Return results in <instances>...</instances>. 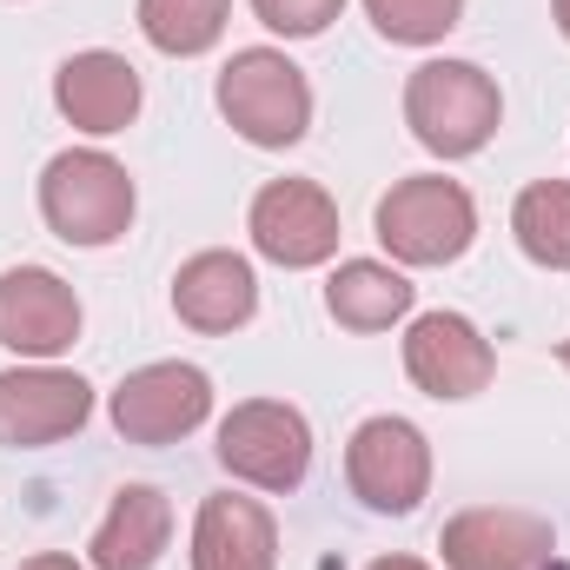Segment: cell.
<instances>
[{
    "label": "cell",
    "mask_w": 570,
    "mask_h": 570,
    "mask_svg": "<svg viewBox=\"0 0 570 570\" xmlns=\"http://www.w3.org/2000/svg\"><path fill=\"white\" fill-rule=\"evenodd\" d=\"M219 114L253 146H298L312 127V87L279 47H239L219 67Z\"/></svg>",
    "instance_id": "cell-4"
},
{
    "label": "cell",
    "mask_w": 570,
    "mask_h": 570,
    "mask_svg": "<svg viewBox=\"0 0 570 570\" xmlns=\"http://www.w3.org/2000/svg\"><path fill=\"white\" fill-rule=\"evenodd\" d=\"M134 206H140L134 173H127L114 153H100V146H67V153H53L47 173H40V219H47L53 239H67V246H87V253H94V246L127 239Z\"/></svg>",
    "instance_id": "cell-1"
},
{
    "label": "cell",
    "mask_w": 570,
    "mask_h": 570,
    "mask_svg": "<svg viewBox=\"0 0 570 570\" xmlns=\"http://www.w3.org/2000/svg\"><path fill=\"white\" fill-rule=\"evenodd\" d=\"M551 13H558V33L570 40V0H551Z\"/></svg>",
    "instance_id": "cell-24"
},
{
    "label": "cell",
    "mask_w": 570,
    "mask_h": 570,
    "mask_svg": "<svg viewBox=\"0 0 570 570\" xmlns=\"http://www.w3.org/2000/svg\"><path fill=\"white\" fill-rule=\"evenodd\" d=\"M504 120V94L484 67L471 60H425L405 80V127L412 140L438 153V159H471L484 153Z\"/></svg>",
    "instance_id": "cell-2"
},
{
    "label": "cell",
    "mask_w": 570,
    "mask_h": 570,
    "mask_svg": "<svg viewBox=\"0 0 570 570\" xmlns=\"http://www.w3.org/2000/svg\"><path fill=\"white\" fill-rule=\"evenodd\" d=\"M87 419H94V385L80 372H60V365H13V372H0V444L7 451L60 444Z\"/></svg>",
    "instance_id": "cell-9"
},
{
    "label": "cell",
    "mask_w": 570,
    "mask_h": 570,
    "mask_svg": "<svg viewBox=\"0 0 570 570\" xmlns=\"http://www.w3.org/2000/svg\"><path fill=\"white\" fill-rule=\"evenodd\" d=\"M438 551L451 570H558V531L538 511L478 504L444 524Z\"/></svg>",
    "instance_id": "cell-11"
},
{
    "label": "cell",
    "mask_w": 570,
    "mask_h": 570,
    "mask_svg": "<svg viewBox=\"0 0 570 570\" xmlns=\"http://www.w3.org/2000/svg\"><path fill=\"white\" fill-rule=\"evenodd\" d=\"M193 570H279V524L259 498H206L193 524Z\"/></svg>",
    "instance_id": "cell-14"
},
{
    "label": "cell",
    "mask_w": 570,
    "mask_h": 570,
    "mask_svg": "<svg viewBox=\"0 0 570 570\" xmlns=\"http://www.w3.org/2000/svg\"><path fill=\"white\" fill-rule=\"evenodd\" d=\"M53 107L67 114V127L107 140V134H127L140 120V67L114 47H87L73 60H60L53 73Z\"/></svg>",
    "instance_id": "cell-13"
},
{
    "label": "cell",
    "mask_w": 570,
    "mask_h": 570,
    "mask_svg": "<svg viewBox=\"0 0 570 570\" xmlns=\"http://www.w3.org/2000/svg\"><path fill=\"white\" fill-rule=\"evenodd\" d=\"M253 13L285 40H312V33H325L345 13V0H253Z\"/></svg>",
    "instance_id": "cell-21"
},
{
    "label": "cell",
    "mask_w": 570,
    "mask_h": 570,
    "mask_svg": "<svg viewBox=\"0 0 570 570\" xmlns=\"http://www.w3.org/2000/svg\"><path fill=\"white\" fill-rule=\"evenodd\" d=\"M173 538V504L153 484L114 491V511L94 531V570H153Z\"/></svg>",
    "instance_id": "cell-16"
},
{
    "label": "cell",
    "mask_w": 570,
    "mask_h": 570,
    "mask_svg": "<svg viewBox=\"0 0 570 570\" xmlns=\"http://www.w3.org/2000/svg\"><path fill=\"white\" fill-rule=\"evenodd\" d=\"M226 13H233V0H140V33L159 53L193 60L226 33Z\"/></svg>",
    "instance_id": "cell-19"
},
{
    "label": "cell",
    "mask_w": 570,
    "mask_h": 570,
    "mask_svg": "<svg viewBox=\"0 0 570 570\" xmlns=\"http://www.w3.org/2000/svg\"><path fill=\"white\" fill-rule=\"evenodd\" d=\"M173 312L193 332H239L259 312V279L239 253H193L173 273Z\"/></svg>",
    "instance_id": "cell-15"
},
{
    "label": "cell",
    "mask_w": 570,
    "mask_h": 570,
    "mask_svg": "<svg viewBox=\"0 0 570 570\" xmlns=\"http://www.w3.org/2000/svg\"><path fill=\"white\" fill-rule=\"evenodd\" d=\"M345 484L365 511L405 518L431 491V444L412 419H365L345 444Z\"/></svg>",
    "instance_id": "cell-6"
},
{
    "label": "cell",
    "mask_w": 570,
    "mask_h": 570,
    "mask_svg": "<svg viewBox=\"0 0 570 570\" xmlns=\"http://www.w3.org/2000/svg\"><path fill=\"white\" fill-rule=\"evenodd\" d=\"M219 464L253 491H298L312 471V425L279 399H246L219 419Z\"/></svg>",
    "instance_id": "cell-5"
},
{
    "label": "cell",
    "mask_w": 570,
    "mask_h": 570,
    "mask_svg": "<svg viewBox=\"0 0 570 570\" xmlns=\"http://www.w3.org/2000/svg\"><path fill=\"white\" fill-rule=\"evenodd\" d=\"M405 372L431 399H478L498 379V352L464 312H425L405 332Z\"/></svg>",
    "instance_id": "cell-12"
},
{
    "label": "cell",
    "mask_w": 570,
    "mask_h": 570,
    "mask_svg": "<svg viewBox=\"0 0 570 570\" xmlns=\"http://www.w3.org/2000/svg\"><path fill=\"white\" fill-rule=\"evenodd\" d=\"M206 419H213V379L199 365H179V358L127 372L114 392V431L127 444H179Z\"/></svg>",
    "instance_id": "cell-7"
},
{
    "label": "cell",
    "mask_w": 570,
    "mask_h": 570,
    "mask_svg": "<svg viewBox=\"0 0 570 570\" xmlns=\"http://www.w3.org/2000/svg\"><path fill=\"white\" fill-rule=\"evenodd\" d=\"M246 233H253L259 259H273L285 273H305V266H325L338 253V206L312 179H273V186H259Z\"/></svg>",
    "instance_id": "cell-8"
},
{
    "label": "cell",
    "mask_w": 570,
    "mask_h": 570,
    "mask_svg": "<svg viewBox=\"0 0 570 570\" xmlns=\"http://www.w3.org/2000/svg\"><path fill=\"white\" fill-rule=\"evenodd\" d=\"M20 570H80L73 558H60V551H40V558H27Z\"/></svg>",
    "instance_id": "cell-22"
},
{
    "label": "cell",
    "mask_w": 570,
    "mask_h": 570,
    "mask_svg": "<svg viewBox=\"0 0 570 570\" xmlns=\"http://www.w3.org/2000/svg\"><path fill=\"white\" fill-rule=\"evenodd\" d=\"M558 358H564V372H570V338H564V345H558Z\"/></svg>",
    "instance_id": "cell-25"
},
{
    "label": "cell",
    "mask_w": 570,
    "mask_h": 570,
    "mask_svg": "<svg viewBox=\"0 0 570 570\" xmlns=\"http://www.w3.org/2000/svg\"><path fill=\"white\" fill-rule=\"evenodd\" d=\"M365 13H372V27H379L385 40H399V47H431V40H444V33L458 27L464 0H365Z\"/></svg>",
    "instance_id": "cell-20"
},
{
    "label": "cell",
    "mask_w": 570,
    "mask_h": 570,
    "mask_svg": "<svg viewBox=\"0 0 570 570\" xmlns=\"http://www.w3.org/2000/svg\"><path fill=\"white\" fill-rule=\"evenodd\" d=\"M412 298H419V285L399 266H379V259H345L325 279V312L345 332H385V325H399L412 312Z\"/></svg>",
    "instance_id": "cell-17"
},
{
    "label": "cell",
    "mask_w": 570,
    "mask_h": 570,
    "mask_svg": "<svg viewBox=\"0 0 570 570\" xmlns=\"http://www.w3.org/2000/svg\"><path fill=\"white\" fill-rule=\"evenodd\" d=\"M73 338H80V298L60 273H47V266L0 273V345L13 358L47 365V358L73 352Z\"/></svg>",
    "instance_id": "cell-10"
},
{
    "label": "cell",
    "mask_w": 570,
    "mask_h": 570,
    "mask_svg": "<svg viewBox=\"0 0 570 570\" xmlns=\"http://www.w3.org/2000/svg\"><path fill=\"white\" fill-rule=\"evenodd\" d=\"M511 233L524 246L531 266L544 273H570V179H538L518 193L511 206Z\"/></svg>",
    "instance_id": "cell-18"
},
{
    "label": "cell",
    "mask_w": 570,
    "mask_h": 570,
    "mask_svg": "<svg viewBox=\"0 0 570 570\" xmlns=\"http://www.w3.org/2000/svg\"><path fill=\"white\" fill-rule=\"evenodd\" d=\"M478 239V199L444 179V173H412L379 199V246L399 266H451Z\"/></svg>",
    "instance_id": "cell-3"
},
{
    "label": "cell",
    "mask_w": 570,
    "mask_h": 570,
    "mask_svg": "<svg viewBox=\"0 0 570 570\" xmlns=\"http://www.w3.org/2000/svg\"><path fill=\"white\" fill-rule=\"evenodd\" d=\"M365 570H431V564H419V558H379V564H365Z\"/></svg>",
    "instance_id": "cell-23"
}]
</instances>
